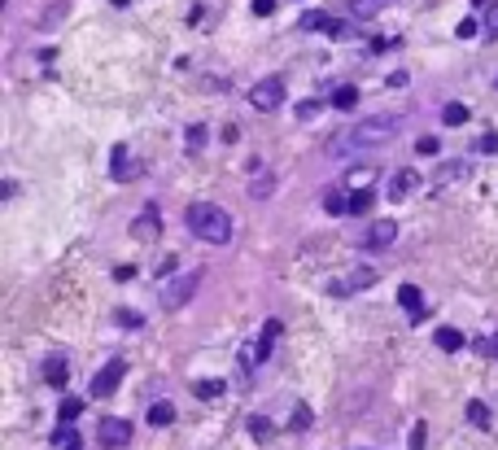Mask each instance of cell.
I'll use <instances>...</instances> for the list:
<instances>
[{"label": "cell", "mask_w": 498, "mask_h": 450, "mask_svg": "<svg viewBox=\"0 0 498 450\" xmlns=\"http://www.w3.org/2000/svg\"><path fill=\"white\" fill-rule=\"evenodd\" d=\"M393 131H398V119H393V114H376V119L354 123L350 131H337V136L328 140V153H332V158L363 153V149H372V144H385Z\"/></svg>", "instance_id": "1"}, {"label": "cell", "mask_w": 498, "mask_h": 450, "mask_svg": "<svg viewBox=\"0 0 498 450\" xmlns=\"http://www.w3.org/2000/svg\"><path fill=\"white\" fill-rule=\"evenodd\" d=\"M188 232L206 245H227L232 241V219H227V210L214 206V202H193L188 206Z\"/></svg>", "instance_id": "2"}, {"label": "cell", "mask_w": 498, "mask_h": 450, "mask_svg": "<svg viewBox=\"0 0 498 450\" xmlns=\"http://www.w3.org/2000/svg\"><path fill=\"white\" fill-rule=\"evenodd\" d=\"M197 285H202V271H175V280H166V285H162V306H166V310L188 306L193 293H197Z\"/></svg>", "instance_id": "3"}, {"label": "cell", "mask_w": 498, "mask_h": 450, "mask_svg": "<svg viewBox=\"0 0 498 450\" xmlns=\"http://www.w3.org/2000/svg\"><path fill=\"white\" fill-rule=\"evenodd\" d=\"M249 105H254V110H262V114L280 110V105H285V79H280V75H271V79H258L254 88H249Z\"/></svg>", "instance_id": "4"}, {"label": "cell", "mask_w": 498, "mask_h": 450, "mask_svg": "<svg viewBox=\"0 0 498 450\" xmlns=\"http://www.w3.org/2000/svg\"><path fill=\"white\" fill-rule=\"evenodd\" d=\"M376 202L372 188H354V193H332L328 197V214H368Z\"/></svg>", "instance_id": "5"}, {"label": "cell", "mask_w": 498, "mask_h": 450, "mask_svg": "<svg viewBox=\"0 0 498 450\" xmlns=\"http://www.w3.org/2000/svg\"><path fill=\"white\" fill-rule=\"evenodd\" d=\"M96 437H101V446H110V450H123V446H131V424L119 420V415H105L101 428H96Z\"/></svg>", "instance_id": "6"}, {"label": "cell", "mask_w": 498, "mask_h": 450, "mask_svg": "<svg viewBox=\"0 0 498 450\" xmlns=\"http://www.w3.org/2000/svg\"><path fill=\"white\" fill-rule=\"evenodd\" d=\"M123 372H127V363L123 359H110L101 372L92 376V398H110L114 389H119V380H123Z\"/></svg>", "instance_id": "7"}, {"label": "cell", "mask_w": 498, "mask_h": 450, "mask_svg": "<svg viewBox=\"0 0 498 450\" xmlns=\"http://www.w3.org/2000/svg\"><path fill=\"white\" fill-rule=\"evenodd\" d=\"M393 237H398V223H393V219H380V223L368 227L363 245H368V249H385V245H393Z\"/></svg>", "instance_id": "8"}, {"label": "cell", "mask_w": 498, "mask_h": 450, "mask_svg": "<svg viewBox=\"0 0 498 450\" xmlns=\"http://www.w3.org/2000/svg\"><path fill=\"white\" fill-rule=\"evenodd\" d=\"M398 306H402V310L411 315V320H424V315H428V306H424V293L415 289V285H402V289H398Z\"/></svg>", "instance_id": "9"}, {"label": "cell", "mask_w": 498, "mask_h": 450, "mask_svg": "<svg viewBox=\"0 0 498 450\" xmlns=\"http://www.w3.org/2000/svg\"><path fill=\"white\" fill-rule=\"evenodd\" d=\"M158 232H162V227H158V206H144V214L131 223V237H136V241H153Z\"/></svg>", "instance_id": "10"}, {"label": "cell", "mask_w": 498, "mask_h": 450, "mask_svg": "<svg viewBox=\"0 0 498 450\" xmlns=\"http://www.w3.org/2000/svg\"><path fill=\"white\" fill-rule=\"evenodd\" d=\"M415 188H420V171H398V175L389 179V197H393V202H402V197H411Z\"/></svg>", "instance_id": "11"}, {"label": "cell", "mask_w": 498, "mask_h": 450, "mask_svg": "<svg viewBox=\"0 0 498 450\" xmlns=\"http://www.w3.org/2000/svg\"><path fill=\"white\" fill-rule=\"evenodd\" d=\"M66 372H70V363H66L61 354H48V359H44V380H48L53 389H66Z\"/></svg>", "instance_id": "12"}, {"label": "cell", "mask_w": 498, "mask_h": 450, "mask_svg": "<svg viewBox=\"0 0 498 450\" xmlns=\"http://www.w3.org/2000/svg\"><path fill=\"white\" fill-rule=\"evenodd\" d=\"M276 341H280V320H267V324H262L258 345H254V359H267L271 350H276Z\"/></svg>", "instance_id": "13"}, {"label": "cell", "mask_w": 498, "mask_h": 450, "mask_svg": "<svg viewBox=\"0 0 498 450\" xmlns=\"http://www.w3.org/2000/svg\"><path fill=\"white\" fill-rule=\"evenodd\" d=\"M433 341H437V350L455 354V350H463V341H468V337H463L459 328H437V332H433Z\"/></svg>", "instance_id": "14"}, {"label": "cell", "mask_w": 498, "mask_h": 450, "mask_svg": "<svg viewBox=\"0 0 498 450\" xmlns=\"http://www.w3.org/2000/svg\"><path fill=\"white\" fill-rule=\"evenodd\" d=\"M359 105V88L354 83H341L337 92H332V110H354Z\"/></svg>", "instance_id": "15"}, {"label": "cell", "mask_w": 498, "mask_h": 450, "mask_svg": "<svg viewBox=\"0 0 498 450\" xmlns=\"http://www.w3.org/2000/svg\"><path fill=\"white\" fill-rule=\"evenodd\" d=\"M53 446H57V450H83V437H79L70 424H61V428L53 433Z\"/></svg>", "instance_id": "16"}, {"label": "cell", "mask_w": 498, "mask_h": 450, "mask_svg": "<svg viewBox=\"0 0 498 450\" xmlns=\"http://www.w3.org/2000/svg\"><path fill=\"white\" fill-rule=\"evenodd\" d=\"M332 22H337V18H328L324 9H315V13H302L297 27H302V31H332Z\"/></svg>", "instance_id": "17"}, {"label": "cell", "mask_w": 498, "mask_h": 450, "mask_svg": "<svg viewBox=\"0 0 498 450\" xmlns=\"http://www.w3.org/2000/svg\"><path fill=\"white\" fill-rule=\"evenodd\" d=\"M83 415V398H61V407H57V420L61 424H75Z\"/></svg>", "instance_id": "18"}, {"label": "cell", "mask_w": 498, "mask_h": 450, "mask_svg": "<svg viewBox=\"0 0 498 450\" xmlns=\"http://www.w3.org/2000/svg\"><path fill=\"white\" fill-rule=\"evenodd\" d=\"M149 424H153V428H166V424H175V407H171V403H158L153 411H149Z\"/></svg>", "instance_id": "19"}, {"label": "cell", "mask_w": 498, "mask_h": 450, "mask_svg": "<svg viewBox=\"0 0 498 450\" xmlns=\"http://www.w3.org/2000/svg\"><path fill=\"white\" fill-rule=\"evenodd\" d=\"M481 36L485 40H498V0L485 5V18H481Z\"/></svg>", "instance_id": "20"}, {"label": "cell", "mask_w": 498, "mask_h": 450, "mask_svg": "<svg viewBox=\"0 0 498 450\" xmlns=\"http://www.w3.org/2000/svg\"><path fill=\"white\" fill-rule=\"evenodd\" d=\"M442 123L446 127H459V123H468V105H459V101H451L442 110Z\"/></svg>", "instance_id": "21"}, {"label": "cell", "mask_w": 498, "mask_h": 450, "mask_svg": "<svg viewBox=\"0 0 498 450\" xmlns=\"http://www.w3.org/2000/svg\"><path fill=\"white\" fill-rule=\"evenodd\" d=\"M131 175H136V166H127V149L119 144L114 149V179H131Z\"/></svg>", "instance_id": "22"}, {"label": "cell", "mask_w": 498, "mask_h": 450, "mask_svg": "<svg viewBox=\"0 0 498 450\" xmlns=\"http://www.w3.org/2000/svg\"><path fill=\"white\" fill-rule=\"evenodd\" d=\"M468 420H472L476 428H490V407H485V403H476V398H472V403H468Z\"/></svg>", "instance_id": "23"}, {"label": "cell", "mask_w": 498, "mask_h": 450, "mask_svg": "<svg viewBox=\"0 0 498 450\" xmlns=\"http://www.w3.org/2000/svg\"><path fill=\"white\" fill-rule=\"evenodd\" d=\"M376 9H385V0H354V5H350L354 18H372Z\"/></svg>", "instance_id": "24"}, {"label": "cell", "mask_w": 498, "mask_h": 450, "mask_svg": "<svg viewBox=\"0 0 498 450\" xmlns=\"http://www.w3.org/2000/svg\"><path fill=\"white\" fill-rule=\"evenodd\" d=\"M249 433H254L258 442H271V433H276V428H271V420H262V415H254V420H249Z\"/></svg>", "instance_id": "25"}, {"label": "cell", "mask_w": 498, "mask_h": 450, "mask_svg": "<svg viewBox=\"0 0 498 450\" xmlns=\"http://www.w3.org/2000/svg\"><path fill=\"white\" fill-rule=\"evenodd\" d=\"M197 398H219L223 393V380H202V385H193Z\"/></svg>", "instance_id": "26"}, {"label": "cell", "mask_w": 498, "mask_h": 450, "mask_svg": "<svg viewBox=\"0 0 498 450\" xmlns=\"http://www.w3.org/2000/svg\"><path fill=\"white\" fill-rule=\"evenodd\" d=\"M372 280H376V271H372V267H359V276H350V285H345V289H368Z\"/></svg>", "instance_id": "27"}, {"label": "cell", "mask_w": 498, "mask_h": 450, "mask_svg": "<svg viewBox=\"0 0 498 450\" xmlns=\"http://www.w3.org/2000/svg\"><path fill=\"white\" fill-rule=\"evenodd\" d=\"M476 350H481L485 359H498V332H494V337H485V341H476Z\"/></svg>", "instance_id": "28"}, {"label": "cell", "mask_w": 498, "mask_h": 450, "mask_svg": "<svg viewBox=\"0 0 498 450\" xmlns=\"http://www.w3.org/2000/svg\"><path fill=\"white\" fill-rule=\"evenodd\" d=\"M424 437H428V428L415 424V428H411V450H424Z\"/></svg>", "instance_id": "29"}, {"label": "cell", "mask_w": 498, "mask_h": 450, "mask_svg": "<svg viewBox=\"0 0 498 450\" xmlns=\"http://www.w3.org/2000/svg\"><path fill=\"white\" fill-rule=\"evenodd\" d=\"M476 31H481V22H472V18H463V22H459V40H472Z\"/></svg>", "instance_id": "30"}, {"label": "cell", "mask_w": 498, "mask_h": 450, "mask_svg": "<svg viewBox=\"0 0 498 450\" xmlns=\"http://www.w3.org/2000/svg\"><path fill=\"white\" fill-rule=\"evenodd\" d=\"M254 13H258V18H267V13H276V0H254Z\"/></svg>", "instance_id": "31"}, {"label": "cell", "mask_w": 498, "mask_h": 450, "mask_svg": "<svg viewBox=\"0 0 498 450\" xmlns=\"http://www.w3.org/2000/svg\"><path fill=\"white\" fill-rule=\"evenodd\" d=\"M319 114V101H306V105H297V119H315Z\"/></svg>", "instance_id": "32"}, {"label": "cell", "mask_w": 498, "mask_h": 450, "mask_svg": "<svg viewBox=\"0 0 498 450\" xmlns=\"http://www.w3.org/2000/svg\"><path fill=\"white\" fill-rule=\"evenodd\" d=\"M310 424V411L306 407H297V415H293V428H306Z\"/></svg>", "instance_id": "33"}, {"label": "cell", "mask_w": 498, "mask_h": 450, "mask_svg": "<svg viewBox=\"0 0 498 450\" xmlns=\"http://www.w3.org/2000/svg\"><path fill=\"white\" fill-rule=\"evenodd\" d=\"M415 149H420V153H437V140H433V136H424V140L415 144Z\"/></svg>", "instance_id": "34"}, {"label": "cell", "mask_w": 498, "mask_h": 450, "mask_svg": "<svg viewBox=\"0 0 498 450\" xmlns=\"http://www.w3.org/2000/svg\"><path fill=\"white\" fill-rule=\"evenodd\" d=\"M481 149H485V153H498V136H481Z\"/></svg>", "instance_id": "35"}, {"label": "cell", "mask_w": 498, "mask_h": 450, "mask_svg": "<svg viewBox=\"0 0 498 450\" xmlns=\"http://www.w3.org/2000/svg\"><path fill=\"white\" fill-rule=\"evenodd\" d=\"M114 5H119V9H123V5H131V0H114Z\"/></svg>", "instance_id": "36"}, {"label": "cell", "mask_w": 498, "mask_h": 450, "mask_svg": "<svg viewBox=\"0 0 498 450\" xmlns=\"http://www.w3.org/2000/svg\"><path fill=\"white\" fill-rule=\"evenodd\" d=\"M494 83H498V79H494Z\"/></svg>", "instance_id": "37"}]
</instances>
